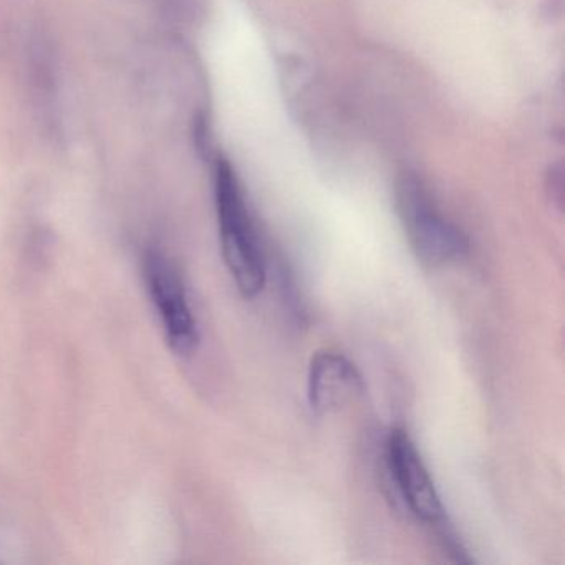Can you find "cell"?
<instances>
[{
    "label": "cell",
    "instance_id": "6da1fadb",
    "mask_svg": "<svg viewBox=\"0 0 565 565\" xmlns=\"http://www.w3.org/2000/svg\"><path fill=\"white\" fill-rule=\"evenodd\" d=\"M217 220L224 263L246 299L259 296L266 286V260L257 239L239 181L227 161L220 160L214 174Z\"/></svg>",
    "mask_w": 565,
    "mask_h": 565
},
{
    "label": "cell",
    "instance_id": "7a4b0ae2",
    "mask_svg": "<svg viewBox=\"0 0 565 565\" xmlns=\"http://www.w3.org/2000/svg\"><path fill=\"white\" fill-rule=\"evenodd\" d=\"M396 207L409 246L425 266H445L468 254L465 234L436 210L418 178L412 174L399 178Z\"/></svg>",
    "mask_w": 565,
    "mask_h": 565
},
{
    "label": "cell",
    "instance_id": "3957f363",
    "mask_svg": "<svg viewBox=\"0 0 565 565\" xmlns=\"http://www.w3.org/2000/svg\"><path fill=\"white\" fill-rule=\"evenodd\" d=\"M386 465L405 504L416 519L436 527L445 544L458 551L451 532L446 531L445 509L435 482L415 443L403 428H393L386 439Z\"/></svg>",
    "mask_w": 565,
    "mask_h": 565
},
{
    "label": "cell",
    "instance_id": "277c9868",
    "mask_svg": "<svg viewBox=\"0 0 565 565\" xmlns=\"http://www.w3.org/2000/svg\"><path fill=\"white\" fill-rule=\"evenodd\" d=\"M143 264L148 292L160 316L168 343L180 355H190L200 342V333L180 273L173 263L157 249H150L145 254Z\"/></svg>",
    "mask_w": 565,
    "mask_h": 565
},
{
    "label": "cell",
    "instance_id": "5b68a950",
    "mask_svg": "<svg viewBox=\"0 0 565 565\" xmlns=\"http://www.w3.org/2000/svg\"><path fill=\"white\" fill-rule=\"evenodd\" d=\"M365 382L362 373L342 353L317 352L310 360L307 398L317 415L340 412L343 406L362 398Z\"/></svg>",
    "mask_w": 565,
    "mask_h": 565
}]
</instances>
